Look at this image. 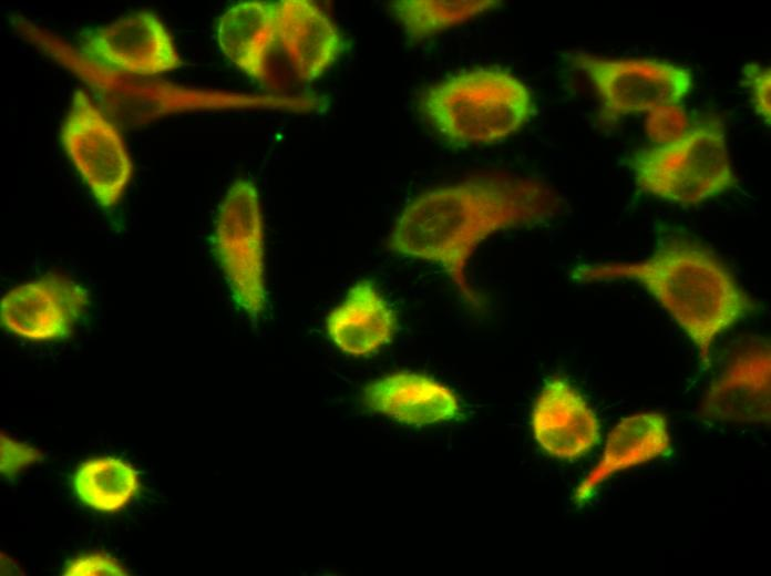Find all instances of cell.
Masks as SVG:
<instances>
[{"instance_id":"cell-7","label":"cell","mask_w":771,"mask_h":576,"mask_svg":"<svg viewBox=\"0 0 771 576\" xmlns=\"http://www.w3.org/2000/svg\"><path fill=\"white\" fill-rule=\"evenodd\" d=\"M61 142L97 203L117 204L131 181L133 163L117 128L83 91L73 95Z\"/></svg>"},{"instance_id":"cell-21","label":"cell","mask_w":771,"mask_h":576,"mask_svg":"<svg viewBox=\"0 0 771 576\" xmlns=\"http://www.w3.org/2000/svg\"><path fill=\"white\" fill-rule=\"evenodd\" d=\"M126 574L124 567L116 559L103 553L81 555L72 559L63 570V575L68 576H120Z\"/></svg>"},{"instance_id":"cell-12","label":"cell","mask_w":771,"mask_h":576,"mask_svg":"<svg viewBox=\"0 0 771 576\" xmlns=\"http://www.w3.org/2000/svg\"><path fill=\"white\" fill-rule=\"evenodd\" d=\"M366 405L407 425H429L455 419L460 401L443 383L414 372H394L371 382L363 393Z\"/></svg>"},{"instance_id":"cell-5","label":"cell","mask_w":771,"mask_h":576,"mask_svg":"<svg viewBox=\"0 0 771 576\" xmlns=\"http://www.w3.org/2000/svg\"><path fill=\"white\" fill-rule=\"evenodd\" d=\"M264 237L257 188L236 179L218 207L213 246L232 298L255 322L266 308Z\"/></svg>"},{"instance_id":"cell-20","label":"cell","mask_w":771,"mask_h":576,"mask_svg":"<svg viewBox=\"0 0 771 576\" xmlns=\"http://www.w3.org/2000/svg\"><path fill=\"white\" fill-rule=\"evenodd\" d=\"M0 471L6 479L16 476L28 465L42 460L43 454L35 448L12 440L1 433Z\"/></svg>"},{"instance_id":"cell-16","label":"cell","mask_w":771,"mask_h":576,"mask_svg":"<svg viewBox=\"0 0 771 576\" xmlns=\"http://www.w3.org/2000/svg\"><path fill=\"white\" fill-rule=\"evenodd\" d=\"M330 340L345 353L367 356L391 341L395 316L369 280L354 284L327 318Z\"/></svg>"},{"instance_id":"cell-1","label":"cell","mask_w":771,"mask_h":576,"mask_svg":"<svg viewBox=\"0 0 771 576\" xmlns=\"http://www.w3.org/2000/svg\"><path fill=\"white\" fill-rule=\"evenodd\" d=\"M559 194L531 176L485 174L422 193L400 213L390 250L439 265L463 301L481 305L467 278L477 246L504 229L545 224L563 212Z\"/></svg>"},{"instance_id":"cell-18","label":"cell","mask_w":771,"mask_h":576,"mask_svg":"<svg viewBox=\"0 0 771 576\" xmlns=\"http://www.w3.org/2000/svg\"><path fill=\"white\" fill-rule=\"evenodd\" d=\"M498 6L496 0H400L391 4V11L409 39L423 40Z\"/></svg>"},{"instance_id":"cell-11","label":"cell","mask_w":771,"mask_h":576,"mask_svg":"<svg viewBox=\"0 0 771 576\" xmlns=\"http://www.w3.org/2000/svg\"><path fill=\"white\" fill-rule=\"evenodd\" d=\"M531 424L538 445L561 460L582 457L600 439L595 412L563 378H552L543 385L532 409Z\"/></svg>"},{"instance_id":"cell-15","label":"cell","mask_w":771,"mask_h":576,"mask_svg":"<svg viewBox=\"0 0 771 576\" xmlns=\"http://www.w3.org/2000/svg\"><path fill=\"white\" fill-rule=\"evenodd\" d=\"M670 435L666 419L640 412L621 419L610 431L596 466L580 482L575 498L583 502L614 474L666 455Z\"/></svg>"},{"instance_id":"cell-13","label":"cell","mask_w":771,"mask_h":576,"mask_svg":"<svg viewBox=\"0 0 771 576\" xmlns=\"http://www.w3.org/2000/svg\"><path fill=\"white\" fill-rule=\"evenodd\" d=\"M277 40L298 78L318 79L339 56L341 34L330 18L308 0L277 2Z\"/></svg>"},{"instance_id":"cell-14","label":"cell","mask_w":771,"mask_h":576,"mask_svg":"<svg viewBox=\"0 0 771 576\" xmlns=\"http://www.w3.org/2000/svg\"><path fill=\"white\" fill-rule=\"evenodd\" d=\"M277 2L248 0L218 19L216 39L223 54L256 82L268 78V60L277 41Z\"/></svg>"},{"instance_id":"cell-8","label":"cell","mask_w":771,"mask_h":576,"mask_svg":"<svg viewBox=\"0 0 771 576\" xmlns=\"http://www.w3.org/2000/svg\"><path fill=\"white\" fill-rule=\"evenodd\" d=\"M90 305L86 288L61 275H47L9 290L0 302L2 326L34 342L68 338Z\"/></svg>"},{"instance_id":"cell-3","label":"cell","mask_w":771,"mask_h":576,"mask_svg":"<svg viewBox=\"0 0 771 576\" xmlns=\"http://www.w3.org/2000/svg\"><path fill=\"white\" fill-rule=\"evenodd\" d=\"M420 105L431 126L453 145L500 142L535 112L527 85L501 68L446 76L424 90Z\"/></svg>"},{"instance_id":"cell-10","label":"cell","mask_w":771,"mask_h":576,"mask_svg":"<svg viewBox=\"0 0 771 576\" xmlns=\"http://www.w3.org/2000/svg\"><path fill=\"white\" fill-rule=\"evenodd\" d=\"M771 352L767 342L736 354L708 388L701 403L706 419L746 424L770 422Z\"/></svg>"},{"instance_id":"cell-9","label":"cell","mask_w":771,"mask_h":576,"mask_svg":"<svg viewBox=\"0 0 771 576\" xmlns=\"http://www.w3.org/2000/svg\"><path fill=\"white\" fill-rule=\"evenodd\" d=\"M82 50L104 65L136 75H158L182 65L171 33L151 12L127 14L95 30Z\"/></svg>"},{"instance_id":"cell-17","label":"cell","mask_w":771,"mask_h":576,"mask_svg":"<svg viewBox=\"0 0 771 576\" xmlns=\"http://www.w3.org/2000/svg\"><path fill=\"white\" fill-rule=\"evenodd\" d=\"M78 498L99 512L121 511L137 493V471L116 457H96L82 463L73 476Z\"/></svg>"},{"instance_id":"cell-19","label":"cell","mask_w":771,"mask_h":576,"mask_svg":"<svg viewBox=\"0 0 771 576\" xmlns=\"http://www.w3.org/2000/svg\"><path fill=\"white\" fill-rule=\"evenodd\" d=\"M744 84L748 86L755 113L770 125L771 120V72L767 66L750 63L743 69Z\"/></svg>"},{"instance_id":"cell-6","label":"cell","mask_w":771,"mask_h":576,"mask_svg":"<svg viewBox=\"0 0 771 576\" xmlns=\"http://www.w3.org/2000/svg\"><path fill=\"white\" fill-rule=\"evenodd\" d=\"M570 63L593 83L605 121L671 109L692 88L690 71L654 59H609L586 53L569 54Z\"/></svg>"},{"instance_id":"cell-2","label":"cell","mask_w":771,"mask_h":576,"mask_svg":"<svg viewBox=\"0 0 771 576\" xmlns=\"http://www.w3.org/2000/svg\"><path fill=\"white\" fill-rule=\"evenodd\" d=\"M580 282L628 280L644 287L697 348L705 369L718 337L757 309L724 264L693 240L668 236L640 261L584 264Z\"/></svg>"},{"instance_id":"cell-4","label":"cell","mask_w":771,"mask_h":576,"mask_svg":"<svg viewBox=\"0 0 771 576\" xmlns=\"http://www.w3.org/2000/svg\"><path fill=\"white\" fill-rule=\"evenodd\" d=\"M636 187L681 206H697L737 185L720 123L696 125L677 137L638 152L631 161Z\"/></svg>"}]
</instances>
